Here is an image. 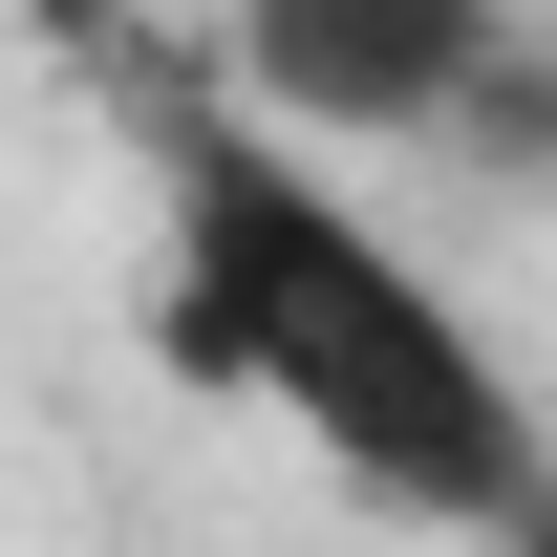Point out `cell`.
Segmentation results:
<instances>
[{
    "mask_svg": "<svg viewBox=\"0 0 557 557\" xmlns=\"http://www.w3.org/2000/svg\"><path fill=\"white\" fill-rule=\"evenodd\" d=\"M172 364L258 386L344 493H386L429 536H515L536 515V429H515L493 344L450 322V278L386 214H344V172L236 129V108L172 129Z\"/></svg>",
    "mask_w": 557,
    "mask_h": 557,
    "instance_id": "obj_1",
    "label": "cell"
},
{
    "mask_svg": "<svg viewBox=\"0 0 557 557\" xmlns=\"http://www.w3.org/2000/svg\"><path fill=\"white\" fill-rule=\"evenodd\" d=\"M236 65H258L278 129L386 150V129H450L493 86V0H236Z\"/></svg>",
    "mask_w": 557,
    "mask_h": 557,
    "instance_id": "obj_2",
    "label": "cell"
}]
</instances>
